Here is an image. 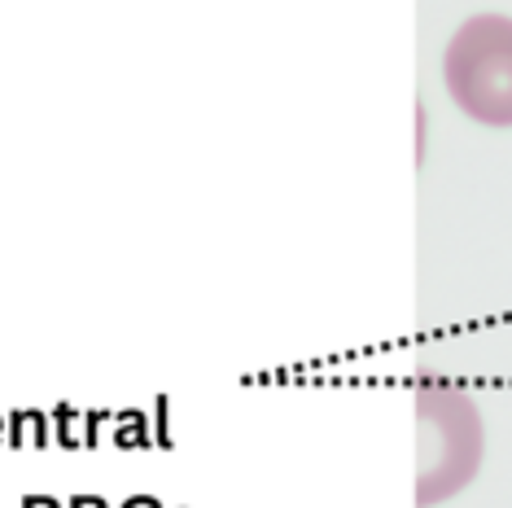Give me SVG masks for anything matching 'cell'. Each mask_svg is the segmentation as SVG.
Masks as SVG:
<instances>
[{
    "instance_id": "obj_1",
    "label": "cell",
    "mask_w": 512,
    "mask_h": 508,
    "mask_svg": "<svg viewBox=\"0 0 512 508\" xmlns=\"http://www.w3.org/2000/svg\"><path fill=\"white\" fill-rule=\"evenodd\" d=\"M486 425L477 399L451 381L416 386V504L438 508L477 482Z\"/></svg>"
},
{
    "instance_id": "obj_2",
    "label": "cell",
    "mask_w": 512,
    "mask_h": 508,
    "mask_svg": "<svg viewBox=\"0 0 512 508\" xmlns=\"http://www.w3.org/2000/svg\"><path fill=\"white\" fill-rule=\"evenodd\" d=\"M442 88L464 119L512 127V18L473 14L442 49Z\"/></svg>"
}]
</instances>
